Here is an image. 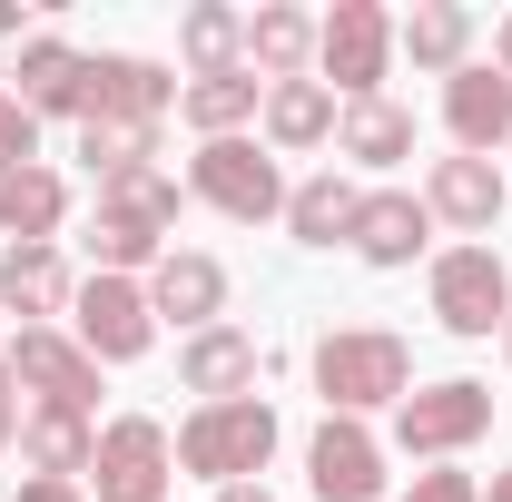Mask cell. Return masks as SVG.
Returning <instances> with one entry per match:
<instances>
[{
    "mask_svg": "<svg viewBox=\"0 0 512 502\" xmlns=\"http://www.w3.org/2000/svg\"><path fill=\"white\" fill-rule=\"evenodd\" d=\"M306 384H316L325 414L375 424V414H394L414 394V345L394 325H325L316 345H306Z\"/></svg>",
    "mask_w": 512,
    "mask_h": 502,
    "instance_id": "1",
    "label": "cell"
},
{
    "mask_svg": "<svg viewBox=\"0 0 512 502\" xmlns=\"http://www.w3.org/2000/svg\"><path fill=\"white\" fill-rule=\"evenodd\" d=\"M276 443H286V414H276V394L188 404V424H178V473H188V483H207V493H227V483H266Z\"/></svg>",
    "mask_w": 512,
    "mask_h": 502,
    "instance_id": "2",
    "label": "cell"
},
{
    "mask_svg": "<svg viewBox=\"0 0 512 502\" xmlns=\"http://www.w3.org/2000/svg\"><path fill=\"white\" fill-rule=\"evenodd\" d=\"M483 434H493V384H473V375H434L384 414V453H404L414 473L424 463H463Z\"/></svg>",
    "mask_w": 512,
    "mask_h": 502,
    "instance_id": "3",
    "label": "cell"
},
{
    "mask_svg": "<svg viewBox=\"0 0 512 502\" xmlns=\"http://www.w3.org/2000/svg\"><path fill=\"white\" fill-rule=\"evenodd\" d=\"M286 188L296 178L266 138H197V158H188V207H217L227 227H276Z\"/></svg>",
    "mask_w": 512,
    "mask_h": 502,
    "instance_id": "4",
    "label": "cell"
},
{
    "mask_svg": "<svg viewBox=\"0 0 512 502\" xmlns=\"http://www.w3.org/2000/svg\"><path fill=\"white\" fill-rule=\"evenodd\" d=\"M424 306H434V325H444L453 345H493L512 325V266L493 237H473V247H434V266H424Z\"/></svg>",
    "mask_w": 512,
    "mask_h": 502,
    "instance_id": "5",
    "label": "cell"
},
{
    "mask_svg": "<svg viewBox=\"0 0 512 502\" xmlns=\"http://www.w3.org/2000/svg\"><path fill=\"white\" fill-rule=\"evenodd\" d=\"M316 79L355 109V99H384L394 79V10L384 0H335L316 10Z\"/></svg>",
    "mask_w": 512,
    "mask_h": 502,
    "instance_id": "6",
    "label": "cell"
},
{
    "mask_svg": "<svg viewBox=\"0 0 512 502\" xmlns=\"http://www.w3.org/2000/svg\"><path fill=\"white\" fill-rule=\"evenodd\" d=\"M168 483H178V434H168L158 414H138V404L109 414L79 493H89V502H168Z\"/></svg>",
    "mask_w": 512,
    "mask_h": 502,
    "instance_id": "7",
    "label": "cell"
},
{
    "mask_svg": "<svg viewBox=\"0 0 512 502\" xmlns=\"http://www.w3.org/2000/svg\"><path fill=\"white\" fill-rule=\"evenodd\" d=\"M69 335H79V355L109 375V365H138L148 345H158V315H148V286L138 276H79V296H69Z\"/></svg>",
    "mask_w": 512,
    "mask_h": 502,
    "instance_id": "8",
    "label": "cell"
},
{
    "mask_svg": "<svg viewBox=\"0 0 512 502\" xmlns=\"http://www.w3.org/2000/svg\"><path fill=\"white\" fill-rule=\"evenodd\" d=\"M0 365H10V384H20L30 404H60V414H89V424H99V365L79 355L69 325H20V335L0 345Z\"/></svg>",
    "mask_w": 512,
    "mask_h": 502,
    "instance_id": "9",
    "label": "cell"
},
{
    "mask_svg": "<svg viewBox=\"0 0 512 502\" xmlns=\"http://www.w3.org/2000/svg\"><path fill=\"white\" fill-rule=\"evenodd\" d=\"M424 217H434V227H444L453 247H473V237H493V217H503V197H512V168L503 158H463V148H453V158H424Z\"/></svg>",
    "mask_w": 512,
    "mask_h": 502,
    "instance_id": "10",
    "label": "cell"
},
{
    "mask_svg": "<svg viewBox=\"0 0 512 502\" xmlns=\"http://www.w3.org/2000/svg\"><path fill=\"white\" fill-rule=\"evenodd\" d=\"M394 453H384L375 424H355V414H325L316 434H306V493L316 502H384V473Z\"/></svg>",
    "mask_w": 512,
    "mask_h": 502,
    "instance_id": "11",
    "label": "cell"
},
{
    "mask_svg": "<svg viewBox=\"0 0 512 502\" xmlns=\"http://www.w3.org/2000/svg\"><path fill=\"white\" fill-rule=\"evenodd\" d=\"M178 69L148 60V50H89V119H119V128H168L178 109Z\"/></svg>",
    "mask_w": 512,
    "mask_h": 502,
    "instance_id": "12",
    "label": "cell"
},
{
    "mask_svg": "<svg viewBox=\"0 0 512 502\" xmlns=\"http://www.w3.org/2000/svg\"><path fill=\"white\" fill-rule=\"evenodd\" d=\"M148 315L158 325H178V335H207V325H227V296H237V276H227V256H207V247H168L148 276Z\"/></svg>",
    "mask_w": 512,
    "mask_h": 502,
    "instance_id": "13",
    "label": "cell"
},
{
    "mask_svg": "<svg viewBox=\"0 0 512 502\" xmlns=\"http://www.w3.org/2000/svg\"><path fill=\"white\" fill-rule=\"evenodd\" d=\"M10 99H20L40 128H50V119L79 128V119H89V50L60 40V30H30L20 60H10Z\"/></svg>",
    "mask_w": 512,
    "mask_h": 502,
    "instance_id": "14",
    "label": "cell"
},
{
    "mask_svg": "<svg viewBox=\"0 0 512 502\" xmlns=\"http://www.w3.org/2000/svg\"><path fill=\"white\" fill-rule=\"evenodd\" d=\"M434 237H444V227L424 217V197H414V188H365L345 247L365 256L375 276H414V266H434Z\"/></svg>",
    "mask_w": 512,
    "mask_h": 502,
    "instance_id": "15",
    "label": "cell"
},
{
    "mask_svg": "<svg viewBox=\"0 0 512 502\" xmlns=\"http://www.w3.org/2000/svg\"><path fill=\"white\" fill-rule=\"evenodd\" d=\"M256 375H266V345H256L237 315L207 325V335H178V384H188L197 404H237V394H256Z\"/></svg>",
    "mask_w": 512,
    "mask_h": 502,
    "instance_id": "16",
    "label": "cell"
},
{
    "mask_svg": "<svg viewBox=\"0 0 512 502\" xmlns=\"http://www.w3.org/2000/svg\"><path fill=\"white\" fill-rule=\"evenodd\" d=\"M444 138L463 158H503L512 148V79L493 60H473V69L444 79Z\"/></svg>",
    "mask_w": 512,
    "mask_h": 502,
    "instance_id": "17",
    "label": "cell"
},
{
    "mask_svg": "<svg viewBox=\"0 0 512 502\" xmlns=\"http://www.w3.org/2000/svg\"><path fill=\"white\" fill-rule=\"evenodd\" d=\"M394 60H414L424 79H453L483 60V20L463 0H414V10H394Z\"/></svg>",
    "mask_w": 512,
    "mask_h": 502,
    "instance_id": "18",
    "label": "cell"
},
{
    "mask_svg": "<svg viewBox=\"0 0 512 502\" xmlns=\"http://www.w3.org/2000/svg\"><path fill=\"white\" fill-rule=\"evenodd\" d=\"M69 296H79L69 247H0V315H20V325H69Z\"/></svg>",
    "mask_w": 512,
    "mask_h": 502,
    "instance_id": "19",
    "label": "cell"
},
{
    "mask_svg": "<svg viewBox=\"0 0 512 502\" xmlns=\"http://www.w3.org/2000/svg\"><path fill=\"white\" fill-rule=\"evenodd\" d=\"M335 119H345V99L325 79H276L266 109H256V138L276 158H316V148H335Z\"/></svg>",
    "mask_w": 512,
    "mask_h": 502,
    "instance_id": "20",
    "label": "cell"
},
{
    "mask_svg": "<svg viewBox=\"0 0 512 502\" xmlns=\"http://www.w3.org/2000/svg\"><path fill=\"white\" fill-rule=\"evenodd\" d=\"M335 158H345V178H394L414 158V109L404 99H355L335 119Z\"/></svg>",
    "mask_w": 512,
    "mask_h": 502,
    "instance_id": "21",
    "label": "cell"
},
{
    "mask_svg": "<svg viewBox=\"0 0 512 502\" xmlns=\"http://www.w3.org/2000/svg\"><path fill=\"white\" fill-rule=\"evenodd\" d=\"M355 207H365V178L316 168V178H296V188H286V217H276V227H286L306 256H325V247H345V237H355Z\"/></svg>",
    "mask_w": 512,
    "mask_h": 502,
    "instance_id": "22",
    "label": "cell"
},
{
    "mask_svg": "<svg viewBox=\"0 0 512 502\" xmlns=\"http://www.w3.org/2000/svg\"><path fill=\"white\" fill-rule=\"evenodd\" d=\"M69 227V178L40 158V168H0V247H60Z\"/></svg>",
    "mask_w": 512,
    "mask_h": 502,
    "instance_id": "23",
    "label": "cell"
},
{
    "mask_svg": "<svg viewBox=\"0 0 512 502\" xmlns=\"http://www.w3.org/2000/svg\"><path fill=\"white\" fill-rule=\"evenodd\" d=\"M247 69L276 89V79H316V10L296 0H256L247 10Z\"/></svg>",
    "mask_w": 512,
    "mask_h": 502,
    "instance_id": "24",
    "label": "cell"
},
{
    "mask_svg": "<svg viewBox=\"0 0 512 502\" xmlns=\"http://www.w3.org/2000/svg\"><path fill=\"white\" fill-rule=\"evenodd\" d=\"M256 109H266V79L256 69H217V79H188L178 89L188 138H256Z\"/></svg>",
    "mask_w": 512,
    "mask_h": 502,
    "instance_id": "25",
    "label": "cell"
},
{
    "mask_svg": "<svg viewBox=\"0 0 512 502\" xmlns=\"http://www.w3.org/2000/svg\"><path fill=\"white\" fill-rule=\"evenodd\" d=\"M79 247H89V276H148V266H158V256L178 247V237L99 197V207H89V227H79Z\"/></svg>",
    "mask_w": 512,
    "mask_h": 502,
    "instance_id": "26",
    "label": "cell"
},
{
    "mask_svg": "<svg viewBox=\"0 0 512 502\" xmlns=\"http://www.w3.org/2000/svg\"><path fill=\"white\" fill-rule=\"evenodd\" d=\"M89 453H99V424H89V414H60V404H30V414H20V463H30V473L89 483Z\"/></svg>",
    "mask_w": 512,
    "mask_h": 502,
    "instance_id": "27",
    "label": "cell"
},
{
    "mask_svg": "<svg viewBox=\"0 0 512 502\" xmlns=\"http://www.w3.org/2000/svg\"><path fill=\"white\" fill-rule=\"evenodd\" d=\"M178 60H188V79L247 69V10H227V0H188V20H178Z\"/></svg>",
    "mask_w": 512,
    "mask_h": 502,
    "instance_id": "28",
    "label": "cell"
},
{
    "mask_svg": "<svg viewBox=\"0 0 512 502\" xmlns=\"http://www.w3.org/2000/svg\"><path fill=\"white\" fill-rule=\"evenodd\" d=\"M69 158L89 168V188H119L128 168H158V128H119V119H79Z\"/></svg>",
    "mask_w": 512,
    "mask_h": 502,
    "instance_id": "29",
    "label": "cell"
},
{
    "mask_svg": "<svg viewBox=\"0 0 512 502\" xmlns=\"http://www.w3.org/2000/svg\"><path fill=\"white\" fill-rule=\"evenodd\" d=\"M109 207H128V217H148V227H168L178 237V207H188V178H168V168H128L119 188H99Z\"/></svg>",
    "mask_w": 512,
    "mask_h": 502,
    "instance_id": "30",
    "label": "cell"
},
{
    "mask_svg": "<svg viewBox=\"0 0 512 502\" xmlns=\"http://www.w3.org/2000/svg\"><path fill=\"white\" fill-rule=\"evenodd\" d=\"M394 502H483V473H463V463H424Z\"/></svg>",
    "mask_w": 512,
    "mask_h": 502,
    "instance_id": "31",
    "label": "cell"
},
{
    "mask_svg": "<svg viewBox=\"0 0 512 502\" xmlns=\"http://www.w3.org/2000/svg\"><path fill=\"white\" fill-rule=\"evenodd\" d=\"M0 168H40V119L10 99V79H0Z\"/></svg>",
    "mask_w": 512,
    "mask_h": 502,
    "instance_id": "32",
    "label": "cell"
},
{
    "mask_svg": "<svg viewBox=\"0 0 512 502\" xmlns=\"http://www.w3.org/2000/svg\"><path fill=\"white\" fill-rule=\"evenodd\" d=\"M20 414H30V404H20V384H10V365H0V453H20Z\"/></svg>",
    "mask_w": 512,
    "mask_h": 502,
    "instance_id": "33",
    "label": "cell"
},
{
    "mask_svg": "<svg viewBox=\"0 0 512 502\" xmlns=\"http://www.w3.org/2000/svg\"><path fill=\"white\" fill-rule=\"evenodd\" d=\"M10 502H89V493H79V483H50V473H20V493H10Z\"/></svg>",
    "mask_w": 512,
    "mask_h": 502,
    "instance_id": "34",
    "label": "cell"
},
{
    "mask_svg": "<svg viewBox=\"0 0 512 502\" xmlns=\"http://www.w3.org/2000/svg\"><path fill=\"white\" fill-rule=\"evenodd\" d=\"M493 69H503V79H512V10H503V20H493Z\"/></svg>",
    "mask_w": 512,
    "mask_h": 502,
    "instance_id": "35",
    "label": "cell"
},
{
    "mask_svg": "<svg viewBox=\"0 0 512 502\" xmlns=\"http://www.w3.org/2000/svg\"><path fill=\"white\" fill-rule=\"evenodd\" d=\"M20 40H30V30H20V10L0 0V50H20Z\"/></svg>",
    "mask_w": 512,
    "mask_h": 502,
    "instance_id": "36",
    "label": "cell"
},
{
    "mask_svg": "<svg viewBox=\"0 0 512 502\" xmlns=\"http://www.w3.org/2000/svg\"><path fill=\"white\" fill-rule=\"evenodd\" d=\"M217 502H276V493H266V483H227Z\"/></svg>",
    "mask_w": 512,
    "mask_h": 502,
    "instance_id": "37",
    "label": "cell"
},
{
    "mask_svg": "<svg viewBox=\"0 0 512 502\" xmlns=\"http://www.w3.org/2000/svg\"><path fill=\"white\" fill-rule=\"evenodd\" d=\"M483 502H512V463H503V473H493V483H483Z\"/></svg>",
    "mask_w": 512,
    "mask_h": 502,
    "instance_id": "38",
    "label": "cell"
},
{
    "mask_svg": "<svg viewBox=\"0 0 512 502\" xmlns=\"http://www.w3.org/2000/svg\"><path fill=\"white\" fill-rule=\"evenodd\" d=\"M493 345H503V375H512V325H503V335H493Z\"/></svg>",
    "mask_w": 512,
    "mask_h": 502,
    "instance_id": "39",
    "label": "cell"
},
{
    "mask_svg": "<svg viewBox=\"0 0 512 502\" xmlns=\"http://www.w3.org/2000/svg\"><path fill=\"white\" fill-rule=\"evenodd\" d=\"M503 158H512V148H503Z\"/></svg>",
    "mask_w": 512,
    "mask_h": 502,
    "instance_id": "40",
    "label": "cell"
}]
</instances>
